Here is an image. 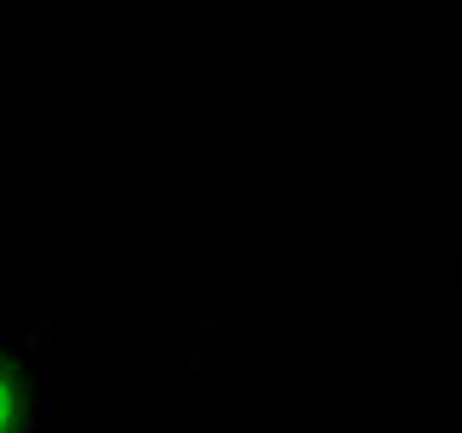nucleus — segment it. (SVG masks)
Instances as JSON below:
<instances>
[{"label": "nucleus", "mask_w": 462, "mask_h": 433, "mask_svg": "<svg viewBox=\"0 0 462 433\" xmlns=\"http://www.w3.org/2000/svg\"><path fill=\"white\" fill-rule=\"evenodd\" d=\"M18 428H23V387L12 375V364L0 358V433H18Z\"/></svg>", "instance_id": "nucleus-1"}]
</instances>
